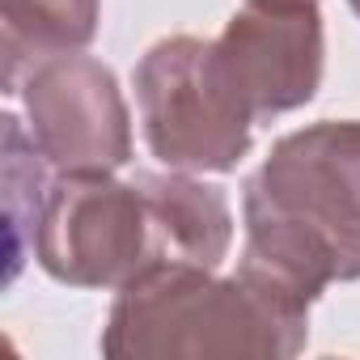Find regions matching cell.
<instances>
[{"instance_id":"6da1fadb","label":"cell","mask_w":360,"mask_h":360,"mask_svg":"<svg viewBox=\"0 0 360 360\" xmlns=\"http://www.w3.org/2000/svg\"><path fill=\"white\" fill-rule=\"evenodd\" d=\"M309 339V301L238 267L217 276L200 263H157L119 288L102 356L110 360H288Z\"/></svg>"},{"instance_id":"7a4b0ae2","label":"cell","mask_w":360,"mask_h":360,"mask_svg":"<svg viewBox=\"0 0 360 360\" xmlns=\"http://www.w3.org/2000/svg\"><path fill=\"white\" fill-rule=\"evenodd\" d=\"M39 267L68 288H123L157 263H174L144 178L119 183L102 169L51 178L34 221Z\"/></svg>"},{"instance_id":"3957f363","label":"cell","mask_w":360,"mask_h":360,"mask_svg":"<svg viewBox=\"0 0 360 360\" xmlns=\"http://www.w3.org/2000/svg\"><path fill=\"white\" fill-rule=\"evenodd\" d=\"M136 102L153 157L187 174H229L250 153V119L212 72V43L174 34L136 64Z\"/></svg>"},{"instance_id":"277c9868","label":"cell","mask_w":360,"mask_h":360,"mask_svg":"<svg viewBox=\"0 0 360 360\" xmlns=\"http://www.w3.org/2000/svg\"><path fill=\"white\" fill-rule=\"evenodd\" d=\"M322 64L326 39L318 0H246L221 39H212V72L250 123L314 102Z\"/></svg>"},{"instance_id":"5b68a950","label":"cell","mask_w":360,"mask_h":360,"mask_svg":"<svg viewBox=\"0 0 360 360\" xmlns=\"http://www.w3.org/2000/svg\"><path fill=\"white\" fill-rule=\"evenodd\" d=\"M30 119V140L60 174H115L131 161V115L115 72L81 51L51 56L18 85Z\"/></svg>"},{"instance_id":"8992f818","label":"cell","mask_w":360,"mask_h":360,"mask_svg":"<svg viewBox=\"0 0 360 360\" xmlns=\"http://www.w3.org/2000/svg\"><path fill=\"white\" fill-rule=\"evenodd\" d=\"M242 217H246V246L238 267L288 288L292 297L314 305L326 284L360 280V229L284 204L259 191L250 178L242 195Z\"/></svg>"},{"instance_id":"52a82bcc","label":"cell","mask_w":360,"mask_h":360,"mask_svg":"<svg viewBox=\"0 0 360 360\" xmlns=\"http://www.w3.org/2000/svg\"><path fill=\"white\" fill-rule=\"evenodd\" d=\"M250 183L284 204L360 229V119L280 136Z\"/></svg>"},{"instance_id":"ba28073f","label":"cell","mask_w":360,"mask_h":360,"mask_svg":"<svg viewBox=\"0 0 360 360\" xmlns=\"http://www.w3.org/2000/svg\"><path fill=\"white\" fill-rule=\"evenodd\" d=\"M102 0H0V60L5 94L30 77L34 64L94 43Z\"/></svg>"},{"instance_id":"9c48e42d","label":"cell","mask_w":360,"mask_h":360,"mask_svg":"<svg viewBox=\"0 0 360 360\" xmlns=\"http://www.w3.org/2000/svg\"><path fill=\"white\" fill-rule=\"evenodd\" d=\"M347 5H352V9H356V18H360V0H347Z\"/></svg>"}]
</instances>
